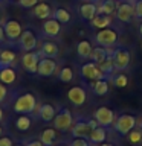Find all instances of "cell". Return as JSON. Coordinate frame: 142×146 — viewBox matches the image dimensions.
<instances>
[{"instance_id": "836d02e7", "label": "cell", "mask_w": 142, "mask_h": 146, "mask_svg": "<svg viewBox=\"0 0 142 146\" xmlns=\"http://www.w3.org/2000/svg\"><path fill=\"white\" fill-rule=\"evenodd\" d=\"M127 141L133 146H139L142 143V128H133L127 134Z\"/></svg>"}, {"instance_id": "f6af8a7d", "label": "cell", "mask_w": 142, "mask_h": 146, "mask_svg": "<svg viewBox=\"0 0 142 146\" xmlns=\"http://www.w3.org/2000/svg\"><path fill=\"white\" fill-rule=\"evenodd\" d=\"M139 35H141V38H142V21H141V25H139Z\"/></svg>"}, {"instance_id": "7dc6e473", "label": "cell", "mask_w": 142, "mask_h": 146, "mask_svg": "<svg viewBox=\"0 0 142 146\" xmlns=\"http://www.w3.org/2000/svg\"><path fill=\"white\" fill-rule=\"evenodd\" d=\"M55 146H69V145H67V143H57Z\"/></svg>"}, {"instance_id": "ffe728a7", "label": "cell", "mask_w": 142, "mask_h": 146, "mask_svg": "<svg viewBox=\"0 0 142 146\" xmlns=\"http://www.w3.org/2000/svg\"><path fill=\"white\" fill-rule=\"evenodd\" d=\"M107 137H109V128L98 125L96 128H93L92 134L89 135V141L92 143V146L99 145V143H104V141L107 140Z\"/></svg>"}, {"instance_id": "7a4b0ae2", "label": "cell", "mask_w": 142, "mask_h": 146, "mask_svg": "<svg viewBox=\"0 0 142 146\" xmlns=\"http://www.w3.org/2000/svg\"><path fill=\"white\" fill-rule=\"evenodd\" d=\"M99 123L95 120V117H75V123H73L70 135L72 137H82V139H89V135L92 134L93 128H96Z\"/></svg>"}, {"instance_id": "7bdbcfd3", "label": "cell", "mask_w": 142, "mask_h": 146, "mask_svg": "<svg viewBox=\"0 0 142 146\" xmlns=\"http://www.w3.org/2000/svg\"><path fill=\"white\" fill-rule=\"evenodd\" d=\"M93 146H115L113 143H107V141H104V143H99V145H93Z\"/></svg>"}, {"instance_id": "4fadbf2b", "label": "cell", "mask_w": 142, "mask_h": 146, "mask_svg": "<svg viewBox=\"0 0 142 146\" xmlns=\"http://www.w3.org/2000/svg\"><path fill=\"white\" fill-rule=\"evenodd\" d=\"M57 111L58 110L54 104L41 102V104H38V108H37L34 116L37 119H40L41 122H44V123H52V120L55 119V116H57Z\"/></svg>"}, {"instance_id": "4dcf8cb0", "label": "cell", "mask_w": 142, "mask_h": 146, "mask_svg": "<svg viewBox=\"0 0 142 146\" xmlns=\"http://www.w3.org/2000/svg\"><path fill=\"white\" fill-rule=\"evenodd\" d=\"M98 67L101 68V72H102L105 76H107L109 81H110V78H112L115 73H116V68H115V62H113V59H112V55H110V56L105 59V61L99 62Z\"/></svg>"}, {"instance_id": "bcb514c9", "label": "cell", "mask_w": 142, "mask_h": 146, "mask_svg": "<svg viewBox=\"0 0 142 146\" xmlns=\"http://www.w3.org/2000/svg\"><path fill=\"white\" fill-rule=\"evenodd\" d=\"M82 2H92V3H98L99 0H82Z\"/></svg>"}, {"instance_id": "d4e9b609", "label": "cell", "mask_w": 142, "mask_h": 146, "mask_svg": "<svg viewBox=\"0 0 142 146\" xmlns=\"http://www.w3.org/2000/svg\"><path fill=\"white\" fill-rule=\"evenodd\" d=\"M90 88L96 96H105L110 90V81L109 79H98L90 84Z\"/></svg>"}, {"instance_id": "5bb4252c", "label": "cell", "mask_w": 142, "mask_h": 146, "mask_svg": "<svg viewBox=\"0 0 142 146\" xmlns=\"http://www.w3.org/2000/svg\"><path fill=\"white\" fill-rule=\"evenodd\" d=\"M58 62L55 61V58H46L41 56L38 62V68H37V76L40 78H50L57 73Z\"/></svg>"}, {"instance_id": "f907efd6", "label": "cell", "mask_w": 142, "mask_h": 146, "mask_svg": "<svg viewBox=\"0 0 142 146\" xmlns=\"http://www.w3.org/2000/svg\"><path fill=\"white\" fill-rule=\"evenodd\" d=\"M3 23V18H2V11H0V25Z\"/></svg>"}, {"instance_id": "30bf717a", "label": "cell", "mask_w": 142, "mask_h": 146, "mask_svg": "<svg viewBox=\"0 0 142 146\" xmlns=\"http://www.w3.org/2000/svg\"><path fill=\"white\" fill-rule=\"evenodd\" d=\"M37 46H38V40L34 34L32 29H25L21 32L20 38L17 41V47L21 50V52H31V50H35Z\"/></svg>"}, {"instance_id": "b9f144b4", "label": "cell", "mask_w": 142, "mask_h": 146, "mask_svg": "<svg viewBox=\"0 0 142 146\" xmlns=\"http://www.w3.org/2000/svg\"><path fill=\"white\" fill-rule=\"evenodd\" d=\"M5 120V110H3V107L0 105V123H2Z\"/></svg>"}, {"instance_id": "681fc988", "label": "cell", "mask_w": 142, "mask_h": 146, "mask_svg": "<svg viewBox=\"0 0 142 146\" xmlns=\"http://www.w3.org/2000/svg\"><path fill=\"white\" fill-rule=\"evenodd\" d=\"M14 146H25V145H23L21 141H18V143H15V145H14Z\"/></svg>"}, {"instance_id": "5b68a950", "label": "cell", "mask_w": 142, "mask_h": 146, "mask_svg": "<svg viewBox=\"0 0 142 146\" xmlns=\"http://www.w3.org/2000/svg\"><path fill=\"white\" fill-rule=\"evenodd\" d=\"M112 59L115 62V68L116 72H125L130 67V61H131V55L130 50L125 49L124 46L116 44L115 47H112Z\"/></svg>"}, {"instance_id": "277c9868", "label": "cell", "mask_w": 142, "mask_h": 146, "mask_svg": "<svg viewBox=\"0 0 142 146\" xmlns=\"http://www.w3.org/2000/svg\"><path fill=\"white\" fill-rule=\"evenodd\" d=\"M136 126H137V119L133 114H127V113L116 116V120L113 123V129L119 137H127L128 132Z\"/></svg>"}, {"instance_id": "d6986e66", "label": "cell", "mask_w": 142, "mask_h": 146, "mask_svg": "<svg viewBox=\"0 0 142 146\" xmlns=\"http://www.w3.org/2000/svg\"><path fill=\"white\" fill-rule=\"evenodd\" d=\"M52 8L49 6L48 3L44 2H38L35 5L34 8H32V15H34L35 18H40V20H48V18L52 17Z\"/></svg>"}, {"instance_id": "c3c4849f", "label": "cell", "mask_w": 142, "mask_h": 146, "mask_svg": "<svg viewBox=\"0 0 142 146\" xmlns=\"http://www.w3.org/2000/svg\"><path fill=\"white\" fill-rule=\"evenodd\" d=\"M5 67H6V66H5V64H3L2 61H0V70H2V68H5Z\"/></svg>"}, {"instance_id": "11a10c76", "label": "cell", "mask_w": 142, "mask_h": 146, "mask_svg": "<svg viewBox=\"0 0 142 146\" xmlns=\"http://www.w3.org/2000/svg\"><path fill=\"white\" fill-rule=\"evenodd\" d=\"M116 2H122V0H116Z\"/></svg>"}, {"instance_id": "9c48e42d", "label": "cell", "mask_w": 142, "mask_h": 146, "mask_svg": "<svg viewBox=\"0 0 142 146\" xmlns=\"http://www.w3.org/2000/svg\"><path fill=\"white\" fill-rule=\"evenodd\" d=\"M40 53L38 50H31V52H23L20 61H21V67L29 73V75H37V68H38V62H40Z\"/></svg>"}, {"instance_id": "ee69618b", "label": "cell", "mask_w": 142, "mask_h": 146, "mask_svg": "<svg viewBox=\"0 0 142 146\" xmlns=\"http://www.w3.org/2000/svg\"><path fill=\"white\" fill-rule=\"evenodd\" d=\"M5 135V126H2V123H0V137Z\"/></svg>"}, {"instance_id": "e575fe53", "label": "cell", "mask_w": 142, "mask_h": 146, "mask_svg": "<svg viewBox=\"0 0 142 146\" xmlns=\"http://www.w3.org/2000/svg\"><path fill=\"white\" fill-rule=\"evenodd\" d=\"M73 70L69 66L66 67H63V68H60L58 70V81H61V82H66V84H69V82H72L73 81Z\"/></svg>"}, {"instance_id": "60d3db41", "label": "cell", "mask_w": 142, "mask_h": 146, "mask_svg": "<svg viewBox=\"0 0 142 146\" xmlns=\"http://www.w3.org/2000/svg\"><path fill=\"white\" fill-rule=\"evenodd\" d=\"M6 41V34H5V27L3 25H0V44H3Z\"/></svg>"}, {"instance_id": "f546056e", "label": "cell", "mask_w": 142, "mask_h": 146, "mask_svg": "<svg viewBox=\"0 0 142 146\" xmlns=\"http://www.w3.org/2000/svg\"><path fill=\"white\" fill-rule=\"evenodd\" d=\"M17 53L11 49H2L0 50V61H2L6 67H14L15 66Z\"/></svg>"}, {"instance_id": "8992f818", "label": "cell", "mask_w": 142, "mask_h": 146, "mask_svg": "<svg viewBox=\"0 0 142 146\" xmlns=\"http://www.w3.org/2000/svg\"><path fill=\"white\" fill-rule=\"evenodd\" d=\"M119 41V34L118 31L112 29V27H105L101 29L99 32L95 34V43L102 47H115Z\"/></svg>"}, {"instance_id": "4316f807", "label": "cell", "mask_w": 142, "mask_h": 146, "mask_svg": "<svg viewBox=\"0 0 142 146\" xmlns=\"http://www.w3.org/2000/svg\"><path fill=\"white\" fill-rule=\"evenodd\" d=\"M0 81L6 85H12L17 82V70L14 67H5L0 70Z\"/></svg>"}, {"instance_id": "816d5d0a", "label": "cell", "mask_w": 142, "mask_h": 146, "mask_svg": "<svg viewBox=\"0 0 142 146\" xmlns=\"http://www.w3.org/2000/svg\"><path fill=\"white\" fill-rule=\"evenodd\" d=\"M139 128H142V120L139 122Z\"/></svg>"}, {"instance_id": "f5cc1de1", "label": "cell", "mask_w": 142, "mask_h": 146, "mask_svg": "<svg viewBox=\"0 0 142 146\" xmlns=\"http://www.w3.org/2000/svg\"><path fill=\"white\" fill-rule=\"evenodd\" d=\"M8 2H17V0H8Z\"/></svg>"}, {"instance_id": "f35d334b", "label": "cell", "mask_w": 142, "mask_h": 146, "mask_svg": "<svg viewBox=\"0 0 142 146\" xmlns=\"http://www.w3.org/2000/svg\"><path fill=\"white\" fill-rule=\"evenodd\" d=\"M135 18L142 20V0H136L135 3Z\"/></svg>"}, {"instance_id": "3957f363", "label": "cell", "mask_w": 142, "mask_h": 146, "mask_svg": "<svg viewBox=\"0 0 142 146\" xmlns=\"http://www.w3.org/2000/svg\"><path fill=\"white\" fill-rule=\"evenodd\" d=\"M73 123H75L73 113L66 107H60V110L57 111V116L52 120V126L58 132H70Z\"/></svg>"}, {"instance_id": "83f0119b", "label": "cell", "mask_w": 142, "mask_h": 146, "mask_svg": "<svg viewBox=\"0 0 142 146\" xmlns=\"http://www.w3.org/2000/svg\"><path fill=\"white\" fill-rule=\"evenodd\" d=\"M14 125H15L17 131L26 132V131H29L31 126H32V117L29 114H18V117L14 120Z\"/></svg>"}, {"instance_id": "d6a6232c", "label": "cell", "mask_w": 142, "mask_h": 146, "mask_svg": "<svg viewBox=\"0 0 142 146\" xmlns=\"http://www.w3.org/2000/svg\"><path fill=\"white\" fill-rule=\"evenodd\" d=\"M52 17L55 18V20H58L61 25H66V23H69L72 20L70 12H69L67 9H64V8H55L54 12H52Z\"/></svg>"}, {"instance_id": "7402d4cb", "label": "cell", "mask_w": 142, "mask_h": 146, "mask_svg": "<svg viewBox=\"0 0 142 146\" xmlns=\"http://www.w3.org/2000/svg\"><path fill=\"white\" fill-rule=\"evenodd\" d=\"M110 53H112V47H102V46H96V47H93V50H92V55H90V61H93L95 64H99L105 61Z\"/></svg>"}, {"instance_id": "1f68e13d", "label": "cell", "mask_w": 142, "mask_h": 146, "mask_svg": "<svg viewBox=\"0 0 142 146\" xmlns=\"http://www.w3.org/2000/svg\"><path fill=\"white\" fill-rule=\"evenodd\" d=\"M128 81L130 79H128V76L124 72H116L110 78V84H113V87H116V88H125L128 85Z\"/></svg>"}, {"instance_id": "ac0fdd59", "label": "cell", "mask_w": 142, "mask_h": 146, "mask_svg": "<svg viewBox=\"0 0 142 146\" xmlns=\"http://www.w3.org/2000/svg\"><path fill=\"white\" fill-rule=\"evenodd\" d=\"M38 139L41 140V143L44 146H55L57 145V140H58V131L54 126L44 128V129L40 131Z\"/></svg>"}, {"instance_id": "8d00e7d4", "label": "cell", "mask_w": 142, "mask_h": 146, "mask_svg": "<svg viewBox=\"0 0 142 146\" xmlns=\"http://www.w3.org/2000/svg\"><path fill=\"white\" fill-rule=\"evenodd\" d=\"M21 143L25 146H44L38 137H27V139L21 140Z\"/></svg>"}, {"instance_id": "52a82bcc", "label": "cell", "mask_w": 142, "mask_h": 146, "mask_svg": "<svg viewBox=\"0 0 142 146\" xmlns=\"http://www.w3.org/2000/svg\"><path fill=\"white\" fill-rule=\"evenodd\" d=\"M135 3L136 0H122V2L116 3V11H115V15H116V20H119L121 23H130L131 18L135 17Z\"/></svg>"}, {"instance_id": "db71d44e", "label": "cell", "mask_w": 142, "mask_h": 146, "mask_svg": "<svg viewBox=\"0 0 142 146\" xmlns=\"http://www.w3.org/2000/svg\"><path fill=\"white\" fill-rule=\"evenodd\" d=\"M3 2H5V0H0V5H2V3H3Z\"/></svg>"}, {"instance_id": "8fae6325", "label": "cell", "mask_w": 142, "mask_h": 146, "mask_svg": "<svg viewBox=\"0 0 142 146\" xmlns=\"http://www.w3.org/2000/svg\"><path fill=\"white\" fill-rule=\"evenodd\" d=\"M93 117L101 126H105V128H112L115 120H116V114L109 107H98L93 113Z\"/></svg>"}, {"instance_id": "6da1fadb", "label": "cell", "mask_w": 142, "mask_h": 146, "mask_svg": "<svg viewBox=\"0 0 142 146\" xmlns=\"http://www.w3.org/2000/svg\"><path fill=\"white\" fill-rule=\"evenodd\" d=\"M38 98L32 91H25V93L17 94L12 100V111L17 114H32L34 116L37 108H38Z\"/></svg>"}, {"instance_id": "d590c367", "label": "cell", "mask_w": 142, "mask_h": 146, "mask_svg": "<svg viewBox=\"0 0 142 146\" xmlns=\"http://www.w3.org/2000/svg\"><path fill=\"white\" fill-rule=\"evenodd\" d=\"M67 145L69 146H92L89 139H82V137H72Z\"/></svg>"}, {"instance_id": "484cf974", "label": "cell", "mask_w": 142, "mask_h": 146, "mask_svg": "<svg viewBox=\"0 0 142 146\" xmlns=\"http://www.w3.org/2000/svg\"><path fill=\"white\" fill-rule=\"evenodd\" d=\"M92 27H96V29H105V27L112 26V15H101V14H96V15L89 21Z\"/></svg>"}, {"instance_id": "ba28073f", "label": "cell", "mask_w": 142, "mask_h": 146, "mask_svg": "<svg viewBox=\"0 0 142 146\" xmlns=\"http://www.w3.org/2000/svg\"><path fill=\"white\" fill-rule=\"evenodd\" d=\"M80 76L86 81H98V79H107V76L101 72V68L98 67V64H95L93 61L90 62H84L80 67Z\"/></svg>"}, {"instance_id": "44dd1931", "label": "cell", "mask_w": 142, "mask_h": 146, "mask_svg": "<svg viewBox=\"0 0 142 146\" xmlns=\"http://www.w3.org/2000/svg\"><path fill=\"white\" fill-rule=\"evenodd\" d=\"M96 3H92V2H84L82 5L78 6V14H80V17L82 20L86 21H90L92 18L96 15Z\"/></svg>"}, {"instance_id": "e0dca14e", "label": "cell", "mask_w": 142, "mask_h": 146, "mask_svg": "<svg viewBox=\"0 0 142 146\" xmlns=\"http://www.w3.org/2000/svg\"><path fill=\"white\" fill-rule=\"evenodd\" d=\"M38 53H40V56H46V58H57L58 55H60V46H58L57 43H54L52 40L44 38V40H43V43L40 44Z\"/></svg>"}, {"instance_id": "2e32d148", "label": "cell", "mask_w": 142, "mask_h": 146, "mask_svg": "<svg viewBox=\"0 0 142 146\" xmlns=\"http://www.w3.org/2000/svg\"><path fill=\"white\" fill-rule=\"evenodd\" d=\"M67 99L70 100V104L73 107H82L87 100V91H86L84 87L73 85L72 88H69V91H67Z\"/></svg>"}, {"instance_id": "f1b7e54d", "label": "cell", "mask_w": 142, "mask_h": 146, "mask_svg": "<svg viewBox=\"0 0 142 146\" xmlns=\"http://www.w3.org/2000/svg\"><path fill=\"white\" fill-rule=\"evenodd\" d=\"M15 96L17 93H11L6 84L0 81V105H12V100Z\"/></svg>"}, {"instance_id": "ab89813d", "label": "cell", "mask_w": 142, "mask_h": 146, "mask_svg": "<svg viewBox=\"0 0 142 146\" xmlns=\"http://www.w3.org/2000/svg\"><path fill=\"white\" fill-rule=\"evenodd\" d=\"M14 139L9 135H2L0 137V146H14Z\"/></svg>"}, {"instance_id": "74e56055", "label": "cell", "mask_w": 142, "mask_h": 146, "mask_svg": "<svg viewBox=\"0 0 142 146\" xmlns=\"http://www.w3.org/2000/svg\"><path fill=\"white\" fill-rule=\"evenodd\" d=\"M38 2L40 0H17V5L20 8H25V9H32Z\"/></svg>"}, {"instance_id": "7c38bea8", "label": "cell", "mask_w": 142, "mask_h": 146, "mask_svg": "<svg viewBox=\"0 0 142 146\" xmlns=\"http://www.w3.org/2000/svg\"><path fill=\"white\" fill-rule=\"evenodd\" d=\"M3 27H5V34H6V40L9 41V44H15L18 41V38H20L21 32H23V27L20 25V21L14 20V18H8V20L3 23Z\"/></svg>"}, {"instance_id": "9a60e30c", "label": "cell", "mask_w": 142, "mask_h": 146, "mask_svg": "<svg viewBox=\"0 0 142 146\" xmlns=\"http://www.w3.org/2000/svg\"><path fill=\"white\" fill-rule=\"evenodd\" d=\"M61 32V23L58 20H55L54 17L48 18V20H43V25H41V34H43V38L52 40L57 38Z\"/></svg>"}, {"instance_id": "cb8c5ba5", "label": "cell", "mask_w": 142, "mask_h": 146, "mask_svg": "<svg viewBox=\"0 0 142 146\" xmlns=\"http://www.w3.org/2000/svg\"><path fill=\"white\" fill-rule=\"evenodd\" d=\"M92 50H93V47H92V43L89 40L78 41V44H76V55H78V58H80V59H82V61L90 59Z\"/></svg>"}, {"instance_id": "603a6c76", "label": "cell", "mask_w": 142, "mask_h": 146, "mask_svg": "<svg viewBox=\"0 0 142 146\" xmlns=\"http://www.w3.org/2000/svg\"><path fill=\"white\" fill-rule=\"evenodd\" d=\"M116 0H99L96 3V14H101V15H112L116 11Z\"/></svg>"}]
</instances>
